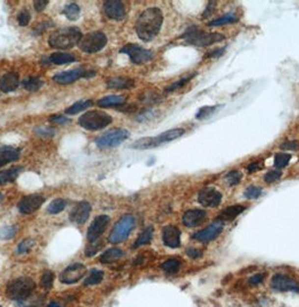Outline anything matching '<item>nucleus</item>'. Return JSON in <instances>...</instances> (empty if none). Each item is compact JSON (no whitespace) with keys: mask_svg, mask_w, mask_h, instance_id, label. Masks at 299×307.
<instances>
[{"mask_svg":"<svg viewBox=\"0 0 299 307\" xmlns=\"http://www.w3.org/2000/svg\"><path fill=\"white\" fill-rule=\"evenodd\" d=\"M162 24V11L159 8H149L139 15L135 24V30L142 41L150 42L160 32Z\"/></svg>","mask_w":299,"mask_h":307,"instance_id":"obj_1","label":"nucleus"},{"mask_svg":"<svg viewBox=\"0 0 299 307\" xmlns=\"http://www.w3.org/2000/svg\"><path fill=\"white\" fill-rule=\"evenodd\" d=\"M81 37H82V34L78 27H64L51 34L49 38V44L54 49L68 50L79 44Z\"/></svg>","mask_w":299,"mask_h":307,"instance_id":"obj_2","label":"nucleus"},{"mask_svg":"<svg viewBox=\"0 0 299 307\" xmlns=\"http://www.w3.org/2000/svg\"><path fill=\"white\" fill-rule=\"evenodd\" d=\"M36 288V283L28 277H19L8 282L6 294L10 299L17 302H25Z\"/></svg>","mask_w":299,"mask_h":307,"instance_id":"obj_3","label":"nucleus"},{"mask_svg":"<svg viewBox=\"0 0 299 307\" xmlns=\"http://www.w3.org/2000/svg\"><path fill=\"white\" fill-rule=\"evenodd\" d=\"M184 134H185V130H182V128H173V130H169L164 132V133H161L160 135H158V137L139 139L132 144V147H133V149H137V150L153 149V147L161 145L163 144V143L174 141V140L179 139Z\"/></svg>","mask_w":299,"mask_h":307,"instance_id":"obj_4","label":"nucleus"},{"mask_svg":"<svg viewBox=\"0 0 299 307\" xmlns=\"http://www.w3.org/2000/svg\"><path fill=\"white\" fill-rule=\"evenodd\" d=\"M182 37H184L189 44L198 46V48H206V46H211L213 44H215V43L222 42L225 40V36L222 34L208 33L205 32V30L198 29L196 27L189 28Z\"/></svg>","mask_w":299,"mask_h":307,"instance_id":"obj_5","label":"nucleus"},{"mask_svg":"<svg viewBox=\"0 0 299 307\" xmlns=\"http://www.w3.org/2000/svg\"><path fill=\"white\" fill-rule=\"evenodd\" d=\"M112 122L110 115L102 111H91L83 114L78 120L79 125L87 131H98L107 127Z\"/></svg>","mask_w":299,"mask_h":307,"instance_id":"obj_6","label":"nucleus"},{"mask_svg":"<svg viewBox=\"0 0 299 307\" xmlns=\"http://www.w3.org/2000/svg\"><path fill=\"white\" fill-rule=\"evenodd\" d=\"M134 226H135L134 217L132 215H124L122 219L115 224V226L112 227L108 241L114 244L123 242V241H125L128 238V235H130L131 232L133 231Z\"/></svg>","mask_w":299,"mask_h":307,"instance_id":"obj_7","label":"nucleus"},{"mask_svg":"<svg viewBox=\"0 0 299 307\" xmlns=\"http://www.w3.org/2000/svg\"><path fill=\"white\" fill-rule=\"evenodd\" d=\"M106 44V35L102 32H91L83 35L78 45L81 51L85 53H96L102 51Z\"/></svg>","mask_w":299,"mask_h":307,"instance_id":"obj_8","label":"nucleus"},{"mask_svg":"<svg viewBox=\"0 0 299 307\" xmlns=\"http://www.w3.org/2000/svg\"><path fill=\"white\" fill-rule=\"evenodd\" d=\"M130 137V132L123 128L111 130L106 134L96 140V144L98 147H115L125 141Z\"/></svg>","mask_w":299,"mask_h":307,"instance_id":"obj_9","label":"nucleus"},{"mask_svg":"<svg viewBox=\"0 0 299 307\" xmlns=\"http://www.w3.org/2000/svg\"><path fill=\"white\" fill-rule=\"evenodd\" d=\"M120 53H125L130 56L132 63L141 65L153 59V52L143 49L137 44H127L120 49Z\"/></svg>","mask_w":299,"mask_h":307,"instance_id":"obj_10","label":"nucleus"},{"mask_svg":"<svg viewBox=\"0 0 299 307\" xmlns=\"http://www.w3.org/2000/svg\"><path fill=\"white\" fill-rule=\"evenodd\" d=\"M271 287L275 291H293L299 293V283L296 279L285 274H277L271 279Z\"/></svg>","mask_w":299,"mask_h":307,"instance_id":"obj_11","label":"nucleus"},{"mask_svg":"<svg viewBox=\"0 0 299 307\" xmlns=\"http://www.w3.org/2000/svg\"><path fill=\"white\" fill-rule=\"evenodd\" d=\"M223 226H224V224L222 221L216 220L215 222H213L211 225H209V226L204 228V230L195 233V234L192 235V239L201 243L211 242V241L215 240L217 236L222 233Z\"/></svg>","mask_w":299,"mask_h":307,"instance_id":"obj_12","label":"nucleus"},{"mask_svg":"<svg viewBox=\"0 0 299 307\" xmlns=\"http://www.w3.org/2000/svg\"><path fill=\"white\" fill-rule=\"evenodd\" d=\"M95 75H96L95 71H85L82 68H79L70 70V71L57 73V75L53 77V79L55 83L60 84H73L78 79H80V78H89L94 77Z\"/></svg>","mask_w":299,"mask_h":307,"instance_id":"obj_13","label":"nucleus"},{"mask_svg":"<svg viewBox=\"0 0 299 307\" xmlns=\"http://www.w3.org/2000/svg\"><path fill=\"white\" fill-rule=\"evenodd\" d=\"M222 194L218 190L212 187L201 189L198 194V203L204 207H217L222 203Z\"/></svg>","mask_w":299,"mask_h":307,"instance_id":"obj_14","label":"nucleus"},{"mask_svg":"<svg viewBox=\"0 0 299 307\" xmlns=\"http://www.w3.org/2000/svg\"><path fill=\"white\" fill-rule=\"evenodd\" d=\"M85 273H87V269H85V267L83 265H81V263H73V265L69 266L62 271V274L60 276V280L63 283L71 285V283H76L79 281L80 279H82Z\"/></svg>","mask_w":299,"mask_h":307,"instance_id":"obj_15","label":"nucleus"},{"mask_svg":"<svg viewBox=\"0 0 299 307\" xmlns=\"http://www.w3.org/2000/svg\"><path fill=\"white\" fill-rule=\"evenodd\" d=\"M108 224H109V216L100 215L98 217H96L94 222L91 223V225L88 228L87 238L89 242L90 243L96 242V241L102 236L105 230H106Z\"/></svg>","mask_w":299,"mask_h":307,"instance_id":"obj_16","label":"nucleus"},{"mask_svg":"<svg viewBox=\"0 0 299 307\" xmlns=\"http://www.w3.org/2000/svg\"><path fill=\"white\" fill-rule=\"evenodd\" d=\"M104 11L106 16L112 21H122L125 17V5L118 0H110L104 3Z\"/></svg>","mask_w":299,"mask_h":307,"instance_id":"obj_17","label":"nucleus"},{"mask_svg":"<svg viewBox=\"0 0 299 307\" xmlns=\"http://www.w3.org/2000/svg\"><path fill=\"white\" fill-rule=\"evenodd\" d=\"M44 197L40 195H29L23 198L18 204V209L22 214H32L37 211L44 203Z\"/></svg>","mask_w":299,"mask_h":307,"instance_id":"obj_18","label":"nucleus"},{"mask_svg":"<svg viewBox=\"0 0 299 307\" xmlns=\"http://www.w3.org/2000/svg\"><path fill=\"white\" fill-rule=\"evenodd\" d=\"M91 213V206L88 201H81L78 205L75 206L72 212L70 213V220L71 222L76 223L78 225L84 224L89 219V215Z\"/></svg>","mask_w":299,"mask_h":307,"instance_id":"obj_19","label":"nucleus"},{"mask_svg":"<svg viewBox=\"0 0 299 307\" xmlns=\"http://www.w3.org/2000/svg\"><path fill=\"white\" fill-rule=\"evenodd\" d=\"M180 235L181 233L179 231V228L173 226V225H168V226H165L162 231L163 243L171 249L179 248L181 243Z\"/></svg>","mask_w":299,"mask_h":307,"instance_id":"obj_20","label":"nucleus"},{"mask_svg":"<svg viewBox=\"0 0 299 307\" xmlns=\"http://www.w3.org/2000/svg\"><path fill=\"white\" fill-rule=\"evenodd\" d=\"M207 214L204 209H190L182 216V223L187 227H197L204 222Z\"/></svg>","mask_w":299,"mask_h":307,"instance_id":"obj_21","label":"nucleus"},{"mask_svg":"<svg viewBox=\"0 0 299 307\" xmlns=\"http://www.w3.org/2000/svg\"><path fill=\"white\" fill-rule=\"evenodd\" d=\"M19 84L18 75L15 72H8L0 78V91L11 92L16 90Z\"/></svg>","mask_w":299,"mask_h":307,"instance_id":"obj_22","label":"nucleus"},{"mask_svg":"<svg viewBox=\"0 0 299 307\" xmlns=\"http://www.w3.org/2000/svg\"><path fill=\"white\" fill-rule=\"evenodd\" d=\"M21 157V151L13 146H0V168L7 163L16 161Z\"/></svg>","mask_w":299,"mask_h":307,"instance_id":"obj_23","label":"nucleus"},{"mask_svg":"<svg viewBox=\"0 0 299 307\" xmlns=\"http://www.w3.org/2000/svg\"><path fill=\"white\" fill-rule=\"evenodd\" d=\"M23 171H24V168L21 166L17 167H13L8 170L1 171L0 172V185H5V184H9V182H14L15 180L17 179L19 174H21Z\"/></svg>","mask_w":299,"mask_h":307,"instance_id":"obj_24","label":"nucleus"},{"mask_svg":"<svg viewBox=\"0 0 299 307\" xmlns=\"http://www.w3.org/2000/svg\"><path fill=\"white\" fill-rule=\"evenodd\" d=\"M107 87L114 89H130L134 85V80L127 77H112L106 81Z\"/></svg>","mask_w":299,"mask_h":307,"instance_id":"obj_25","label":"nucleus"},{"mask_svg":"<svg viewBox=\"0 0 299 307\" xmlns=\"http://www.w3.org/2000/svg\"><path fill=\"white\" fill-rule=\"evenodd\" d=\"M244 211H245V207L242 205L231 206V207H227L225 208L224 211H222V213H220L218 216L219 217L218 220L222 221V222H224V221H233Z\"/></svg>","mask_w":299,"mask_h":307,"instance_id":"obj_26","label":"nucleus"},{"mask_svg":"<svg viewBox=\"0 0 299 307\" xmlns=\"http://www.w3.org/2000/svg\"><path fill=\"white\" fill-rule=\"evenodd\" d=\"M48 61L52 64L62 65V64H67V63H71V62H75L76 56H73V54L56 52V53L51 54V56H49Z\"/></svg>","mask_w":299,"mask_h":307,"instance_id":"obj_27","label":"nucleus"},{"mask_svg":"<svg viewBox=\"0 0 299 307\" xmlns=\"http://www.w3.org/2000/svg\"><path fill=\"white\" fill-rule=\"evenodd\" d=\"M125 103V97L124 96H118V95H111V96H107L104 97L100 100H98V106L103 107V108H107V107H116V106H120Z\"/></svg>","mask_w":299,"mask_h":307,"instance_id":"obj_28","label":"nucleus"},{"mask_svg":"<svg viewBox=\"0 0 299 307\" xmlns=\"http://www.w3.org/2000/svg\"><path fill=\"white\" fill-rule=\"evenodd\" d=\"M124 255V252L118 248H111L109 250H107L105 253L100 256V262L102 263H112L117 261L118 259L122 258Z\"/></svg>","mask_w":299,"mask_h":307,"instance_id":"obj_29","label":"nucleus"},{"mask_svg":"<svg viewBox=\"0 0 299 307\" xmlns=\"http://www.w3.org/2000/svg\"><path fill=\"white\" fill-rule=\"evenodd\" d=\"M23 87L28 91H37L38 89H41L44 84V81L41 80L40 78L36 77H27L23 80Z\"/></svg>","mask_w":299,"mask_h":307,"instance_id":"obj_30","label":"nucleus"},{"mask_svg":"<svg viewBox=\"0 0 299 307\" xmlns=\"http://www.w3.org/2000/svg\"><path fill=\"white\" fill-rule=\"evenodd\" d=\"M153 233H154V230L152 226L146 227L145 230L138 235V238L136 239V241H135L133 248H138V247L144 246V244L150 243L151 240H152L153 238Z\"/></svg>","mask_w":299,"mask_h":307,"instance_id":"obj_31","label":"nucleus"},{"mask_svg":"<svg viewBox=\"0 0 299 307\" xmlns=\"http://www.w3.org/2000/svg\"><path fill=\"white\" fill-rule=\"evenodd\" d=\"M181 267V262L177 259H169L162 263V270L168 275L177 274Z\"/></svg>","mask_w":299,"mask_h":307,"instance_id":"obj_32","label":"nucleus"},{"mask_svg":"<svg viewBox=\"0 0 299 307\" xmlns=\"http://www.w3.org/2000/svg\"><path fill=\"white\" fill-rule=\"evenodd\" d=\"M91 106H92L91 100H80V102L73 104L71 107L68 108V110H65V112H67L68 115H76L78 112L87 110V108Z\"/></svg>","mask_w":299,"mask_h":307,"instance_id":"obj_33","label":"nucleus"},{"mask_svg":"<svg viewBox=\"0 0 299 307\" xmlns=\"http://www.w3.org/2000/svg\"><path fill=\"white\" fill-rule=\"evenodd\" d=\"M62 13L70 21H77L80 16V7L77 3H70V5L64 7Z\"/></svg>","mask_w":299,"mask_h":307,"instance_id":"obj_34","label":"nucleus"},{"mask_svg":"<svg viewBox=\"0 0 299 307\" xmlns=\"http://www.w3.org/2000/svg\"><path fill=\"white\" fill-rule=\"evenodd\" d=\"M65 206H67V201L62 199V198H56L48 206V212L50 214H59L62 211H64Z\"/></svg>","mask_w":299,"mask_h":307,"instance_id":"obj_35","label":"nucleus"},{"mask_svg":"<svg viewBox=\"0 0 299 307\" xmlns=\"http://www.w3.org/2000/svg\"><path fill=\"white\" fill-rule=\"evenodd\" d=\"M235 22H238V17L233 14H227L217 19H214V21L209 23V26L226 25V24H232V23H235Z\"/></svg>","mask_w":299,"mask_h":307,"instance_id":"obj_36","label":"nucleus"},{"mask_svg":"<svg viewBox=\"0 0 299 307\" xmlns=\"http://www.w3.org/2000/svg\"><path fill=\"white\" fill-rule=\"evenodd\" d=\"M104 278V273L100 270H96V269H92L90 271V275H89V277L85 279L84 281V285L85 286H90V285H96V283H99L102 282Z\"/></svg>","mask_w":299,"mask_h":307,"instance_id":"obj_37","label":"nucleus"},{"mask_svg":"<svg viewBox=\"0 0 299 307\" xmlns=\"http://www.w3.org/2000/svg\"><path fill=\"white\" fill-rule=\"evenodd\" d=\"M53 281H54V274L52 273V271H50V270L44 271V274H43L42 279H41V285L43 288L51 289L53 286Z\"/></svg>","mask_w":299,"mask_h":307,"instance_id":"obj_38","label":"nucleus"},{"mask_svg":"<svg viewBox=\"0 0 299 307\" xmlns=\"http://www.w3.org/2000/svg\"><path fill=\"white\" fill-rule=\"evenodd\" d=\"M241 179H242V173H241L240 171L233 170L231 172H228L227 176L225 177V182H226L228 186H235L239 184Z\"/></svg>","mask_w":299,"mask_h":307,"instance_id":"obj_39","label":"nucleus"},{"mask_svg":"<svg viewBox=\"0 0 299 307\" xmlns=\"http://www.w3.org/2000/svg\"><path fill=\"white\" fill-rule=\"evenodd\" d=\"M291 159V155L288 153H277L274 157V166L277 168H285L288 165L289 160Z\"/></svg>","mask_w":299,"mask_h":307,"instance_id":"obj_40","label":"nucleus"},{"mask_svg":"<svg viewBox=\"0 0 299 307\" xmlns=\"http://www.w3.org/2000/svg\"><path fill=\"white\" fill-rule=\"evenodd\" d=\"M262 195V189L258 187V186H250L244 193V196H245L247 199H258V198Z\"/></svg>","mask_w":299,"mask_h":307,"instance_id":"obj_41","label":"nucleus"},{"mask_svg":"<svg viewBox=\"0 0 299 307\" xmlns=\"http://www.w3.org/2000/svg\"><path fill=\"white\" fill-rule=\"evenodd\" d=\"M35 246V241L32 240V239H26L24 241H22L21 243H19V246L17 248V252L19 254H23V253H27V252H29L30 250H32V248Z\"/></svg>","mask_w":299,"mask_h":307,"instance_id":"obj_42","label":"nucleus"},{"mask_svg":"<svg viewBox=\"0 0 299 307\" xmlns=\"http://www.w3.org/2000/svg\"><path fill=\"white\" fill-rule=\"evenodd\" d=\"M17 232V227L16 226H5L0 230V240H8L14 238L15 234Z\"/></svg>","mask_w":299,"mask_h":307,"instance_id":"obj_43","label":"nucleus"},{"mask_svg":"<svg viewBox=\"0 0 299 307\" xmlns=\"http://www.w3.org/2000/svg\"><path fill=\"white\" fill-rule=\"evenodd\" d=\"M190 79H191V76H188V77L182 78V79H180L179 81H177V83H173L172 84L169 85V87L165 89V91H166V92H172V91H174V90H177V89L181 88L182 85H185L186 84H187Z\"/></svg>","mask_w":299,"mask_h":307,"instance_id":"obj_44","label":"nucleus"},{"mask_svg":"<svg viewBox=\"0 0 299 307\" xmlns=\"http://www.w3.org/2000/svg\"><path fill=\"white\" fill-rule=\"evenodd\" d=\"M17 21H18L19 25H21V26L28 25V24H29V22H30V14H29V11H28V10H26V9H23V10L21 11V13L18 14Z\"/></svg>","mask_w":299,"mask_h":307,"instance_id":"obj_45","label":"nucleus"},{"mask_svg":"<svg viewBox=\"0 0 299 307\" xmlns=\"http://www.w3.org/2000/svg\"><path fill=\"white\" fill-rule=\"evenodd\" d=\"M282 176V173L280 171H269V172L266 173L265 176V181L267 184H272V182L278 181Z\"/></svg>","mask_w":299,"mask_h":307,"instance_id":"obj_46","label":"nucleus"},{"mask_svg":"<svg viewBox=\"0 0 299 307\" xmlns=\"http://www.w3.org/2000/svg\"><path fill=\"white\" fill-rule=\"evenodd\" d=\"M215 108H216L215 106L201 108V110H199V112H198V114H197L196 117H197L198 119H205V118H207L209 115H212L213 112L216 111Z\"/></svg>","mask_w":299,"mask_h":307,"instance_id":"obj_47","label":"nucleus"},{"mask_svg":"<svg viewBox=\"0 0 299 307\" xmlns=\"http://www.w3.org/2000/svg\"><path fill=\"white\" fill-rule=\"evenodd\" d=\"M35 132L40 137H53L54 135V130L51 127H37Z\"/></svg>","mask_w":299,"mask_h":307,"instance_id":"obj_48","label":"nucleus"},{"mask_svg":"<svg viewBox=\"0 0 299 307\" xmlns=\"http://www.w3.org/2000/svg\"><path fill=\"white\" fill-rule=\"evenodd\" d=\"M281 149L283 150H291V151H296L299 149V142L297 141H287L285 143H282L280 145Z\"/></svg>","mask_w":299,"mask_h":307,"instance_id":"obj_49","label":"nucleus"},{"mask_svg":"<svg viewBox=\"0 0 299 307\" xmlns=\"http://www.w3.org/2000/svg\"><path fill=\"white\" fill-rule=\"evenodd\" d=\"M263 280H265V275L255 274L254 276H252V277L248 279V282H250L251 285H259V283H261Z\"/></svg>","mask_w":299,"mask_h":307,"instance_id":"obj_50","label":"nucleus"},{"mask_svg":"<svg viewBox=\"0 0 299 307\" xmlns=\"http://www.w3.org/2000/svg\"><path fill=\"white\" fill-rule=\"evenodd\" d=\"M48 5H49L48 0H36V1L34 2V8H35V10L40 13V11L44 10L45 7Z\"/></svg>","mask_w":299,"mask_h":307,"instance_id":"obj_51","label":"nucleus"},{"mask_svg":"<svg viewBox=\"0 0 299 307\" xmlns=\"http://www.w3.org/2000/svg\"><path fill=\"white\" fill-rule=\"evenodd\" d=\"M186 253H187L189 258L191 259H198L199 256H201V251L198 250L196 248H189L188 250L186 251Z\"/></svg>","mask_w":299,"mask_h":307,"instance_id":"obj_52","label":"nucleus"},{"mask_svg":"<svg viewBox=\"0 0 299 307\" xmlns=\"http://www.w3.org/2000/svg\"><path fill=\"white\" fill-rule=\"evenodd\" d=\"M100 248H102V244H99V246H96L95 242L91 243V244H89V248L87 249V250H85V255H87V256L94 255L96 252L99 250Z\"/></svg>","mask_w":299,"mask_h":307,"instance_id":"obj_53","label":"nucleus"},{"mask_svg":"<svg viewBox=\"0 0 299 307\" xmlns=\"http://www.w3.org/2000/svg\"><path fill=\"white\" fill-rule=\"evenodd\" d=\"M225 52V48L223 49H215L213 50V51L208 52L207 54H206V57H218V56H222L223 54Z\"/></svg>","mask_w":299,"mask_h":307,"instance_id":"obj_54","label":"nucleus"},{"mask_svg":"<svg viewBox=\"0 0 299 307\" xmlns=\"http://www.w3.org/2000/svg\"><path fill=\"white\" fill-rule=\"evenodd\" d=\"M261 169V166H260L259 162H251L250 165L247 166V171L248 173H252V172H255V171H258Z\"/></svg>","mask_w":299,"mask_h":307,"instance_id":"obj_55","label":"nucleus"},{"mask_svg":"<svg viewBox=\"0 0 299 307\" xmlns=\"http://www.w3.org/2000/svg\"><path fill=\"white\" fill-rule=\"evenodd\" d=\"M51 122L59 123V124H64V123L68 122V118L63 117V116H52Z\"/></svg>","mask_w":299,"mask_h":307,"instance_id":"obj_56","label":"nucleus"},{"mask_svg":"<svg viewBox=\"0 0 299 307\" xmlns=\"http://www.w3.org/2000/svg\"><path fill=\"white\" fill-rule=\"evenodd\" d=\"M215 5H216V3H215V2H214V1H212V2H209V5H208V8H207V9H206V11H205V16H206V15H208V14H211V13H212V8H213V7H214V6H215Z\"/></svg>","mask_w":299,"mask_h":307,"instance_id":"obj_57","label":"nucleus"},{"mask_svg":"<svg viewBox=\"0 0 299 307\" xmlns=\"http://www.w3.org/2000/svg\"><path fill=\"white\" fill-rule=\"evenodd\" d=\"M46 307H63L62 305H60L59 303H56V302H53V303H51V304H49L48 306Z\"/></svg>","mask_w":299,"mask_h":307,"instance_id":"obj_58","label":"nucleus"},{"mask_svg":"<svg viewBox=\"0 0 299 307\" xmlns=\"http://www.w3.org/2000/svg\"><path fill=\"white\" fill-rule=\"evenodd\" d=\"M1 199H2V194L0 193V201H1Z\"/></svg>","mask_w":299,"mask_h":307,"instance_id":"obj_59","label":"nucleus"},{"mask_svg":"<svg viewBox=\"0 0 299 307\" xmlns=\"http://www.w3.org/2000/svg\"><path fill=\"white\" fill-rule=\"evenodd\" d=\"M0 307H1V306H0Z\"/></svg>","mask_w":299,"mask_h":307,"instance_id":"obj_60","label":"nucleus"}]
</instances>
